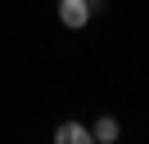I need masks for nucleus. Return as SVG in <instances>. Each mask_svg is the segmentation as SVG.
I'll return each mask as SVG.
<instances>
[{"mask_svg":"<svg viewBox=\"0 0 149 144\" xmlns=\"http://www.w3.org/2000/svg\"><path fill=\"white\" fill-rule=\"evenodd\" d=\"M91 14H95V9L81 5V0H59V18H63V27H86Z\"/></svg>","mask_w":149,"mask_h":144,"instance_id":"obj_1","label":"nucleus"},{"mask_svg":"<svg viewBox=\"0 0 149 144\" xmlns=\"http://www.w3.org/2000/svg\"><path fill=\"white\" fill-rule=\"evenodd\" d=\"M54 140H59V144H86V140H91V131L77 126V122H63V126L54 131Z\"/></svg>","mask_w":149,"mask_h":144,"instance_id":"obj_2","label":"nucleus"},{"mask_svg":"<svg viewBox=\"0 0 149 144\" xmlns=\"http://www.w3.org/2000/svg\"><path fill=\"white\" fill-rule=\"evenodd\" d=\"M91 140H104V144L118 140V122H113V117H100V122L91 126Z\"/></svg>","mask_w":149,"mask_h":144,"instance_id":"obj_3","label":"nucleus"},{"mask_svg":"<svg viewBox=\"0 0 149 144\" xmlns=\"http://www.w3.org/2000/svg\"><path fill=\"white\" fill-rule=\"evenodd\" d=\"M81 5H91V9H100V0H81Z\"/></svg>","mask_w":149,"mask_h":144,"instance_id":"obj_4","label":"nucleus"}]
</instances>
